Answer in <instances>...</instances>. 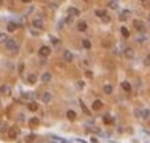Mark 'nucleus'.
Segmentation results:
<instances>
[{
	"label": "nucleus",
	"mask_w": 150,
	"mask_h": 143,
	"mask_svg": "<svg viewBox=\"0 0 150 143\" xmlns=\"http://www.w3.org/2000/svg\"><path fill=\"white\" fill-rule=\"evenodd\" d=\"M109 7L110 8H117V0H112V2L109 3Z\"/></svg>",
	"instance_id": "obj_27"
},
{
	"label": "nucleus",
	"mask_w": 150,
	"mask_h": 143,
	"mask_svg": "<svg viewBox=\"0 0 150 143\" xmlns=\"http://www.w3.org/2000/svg\"><path fill=\"white\" fill-rule=\"evenodd\" d=\"M0 92H2L3 95H7V96H8V95L11 94V88H10V87L8 85H2V87H0Z\"/></svg>",
	"instance_id": "obj_6"
},
{
	"label": "nucleus",
	"mask_w": 150,
	"mask_h": 143,
	"mask_svg": "<svg viewBox=\"0 0 150 143\" xmlns=\"http://www.w3.org/2000/svg\"><path fill=\"white\" fill-rule=\"evenodd\" d=\"M95 15H96V17H99V18H103L106 15V11L105 10H96L95 11Z\"/></svg>",
	"instance_id": "obj_23"
},
{
	"label": "nucleus",
	"mask_w": 150,
	"mask_h": 143,
	"mask_svg": "<svg viewBox=\"0 0 150 143\" xmlns=\"http://www.w3.org/2000/svg\"><path fill=\"white\" fill-rule=\"evenodd\" d=\"M22 72H23V63L19 65V73H22Z\"/></svg>",
	"instance_id": "obj_34"
},
{
	"label": "nucleus",
	"mask_w": 150,
	"mask_h": 143,
	"mask_svg": "<svg viewBox=\"0 0 150 143\" xmlns=\"http://www.w3.org/2000/svg\"><path fill=\"white\" fill-rule=\"evenodd\" d=\"M102 101H99V99H96V101H94V103H92V109L94 110H99V109H102Z\"/></svg>",
	"instance_id": "obj_7"
},
{
	"label": "nucleus",
	"mask_w": 150,
	"mask_h": 143,
	"mask_svg": "<svg viewBox=\"0 0 150 143\" xmlns=\"http://www.w3.org/2000/svg\"><path fill=\"white\" fill-rule=\"evenodd\" d=\"M124 55H125V58L132 59L134 57H135V52H134V50H132V48H129V47H127V48L124 50Z\"/></svg>",
	"instance_id": "obj_4"
},
{
	"label": "nucleus",
	"mask_w": 150,
	"mask_h": 143,
	"mask_svg": "<svg viewBox=\"0 0 150 143\" xmlns=\"http://www.w3.org/2000/svg\"><path fill=\"white\" fill-rule=\"evenodd\" d=\"M142 2H145V0H142Z\"/></svg>",
	"instance_id": "obj_40"
},
{
	"label": "nucleus",
	"mask_w": 150,
	"mask_h": 143,
	"mask_svg": "<svg viewBox=\"0 0 150 143\" xmlns=\"http://www.w3.org/2000/svg\"><path fill=\"white\" fill-rule=\"evenodd\" d=\"M21 2H22V3H30L32 0H21Z\"/></svg>",
	"instance_id": "obj_37"
},
{
	"label": "nucleus",
	"mask_w": 150,
	"mask_h": 143,
	"mask_svg": "<svg viewBox=\"0 0 150 143\" xmlns=\"http://www.w3.org/2000/svg\"><path fill=\"white\" fill-rule=\"evenodd\" d=\"M51 98H52V96H51V94H50V92H44V94L41 95V101H43V102H46V103H47V102H50V101H51Z\"/></svg>",
	"instance_id": "obj_17"
},
{
	"label": "nucleus",
	"mask_w": 150,
	"mask_h": 143,
	"mask_svg": "<svg viewBox=\"0 0 150 143\" xmlns=\"http://www.w3.org/2000/svg\"><path fill=\"white\" fill-rule=\"evenodd\" d=\"M17 28H18V25L15 22H8V25H7V30H8V32H14Z\"/></svg>",
	"instance_id": "obj_18"
},
{
	"label": "nucleus",
	"mask_w": 150,
	"mask_h": 143,
	"mask_svg": "<svg viewBox=\"0 0 150 143\" xmlns=\"http://www.w3.org/2000/svg\"><path fill=\"white\" fill-rule=\"evenodd\" d=\"M78 87H84V83H83V81H78Z\"/></svg>",
	"instance_id": "obj_36"
},
{
	"label": "nucleus",
	"mask_w": 150,
	"mask_h": 143,
	"mask_svg": "<svg viewBox=\"0 0 150 143\" xmlns=\"http://www.w3.org/2000/svg\"><path fill=\"white\" fill-rule=\"evenodd\" d=\"M6 48L10 50V51H18V44H17V41L13 40V39H8V40L6 41Z\"/></svg>",
	"instance_id": "obj_1"
},
{
	"label": "nucleus",
	"mask_w": 150,
	"mask_h": 143,
	"mask_svg": "<svg viewBox=\"0 0 150 143\" xmlns=\"http://www.w3.org/2000/svg\"><path fill=\"white\" fill-rule=\"evenodd\" d=\"M39 54L41 55V57H48V55L51 54V48L47 46H43L40 50H39Z\"/></svg>",
	"instance_id": "obj_3"
},
{
	"label": "nucleus",
	"mask_w": 150,
	"mask_h": 143,
	"mask_svg": "<svg viewBox=\"0 0 150 143\" xmlns=\"http://www.w3.org/2000/svg\"><path fill=\"white\" fill-rule=\"evenodd\" d=\"M102 19H103V21H105V22H108V21H109V17H108V15H105V17H103V18H102Z\"/></svg>",
	"instance_id": "obj_35"
},
{
	"label": "nucleus",
	"mask_w": 150,
	"mask_h": 143,
	"mask_svg": "<svg viewBox=\"0 0 150 143\" xmlns=\"http://www.w3.org/2000/svg\"><path fill=\"white\" fill-rule=\"evenodd\" d=\"M149 19H150V15H149Z\"/></svg>",
	"instance_id": "obj_39"
},
{
	"label": "nucleus",
	"mask_w": 150,
	"mask_h": 143,
	"mask_svg": "<svg viewBox=\"0 0 150 143\" xmlns=\"http://www.w3.org/2000/svg\"><path fill=\"white\" fill-rule=\"evenodd\" d=\"M127 14H129V11H124V13L120 15V21H125V15Z\"/></svg>",
	"instance_id": "obj_29"
},
{
	"label": "nucleus",
	"mask_w": 150,
	"mask_h": 143,
	"mask_svg": "<svg viewBox=\"0 0 150 143\" xmlns=\"http://www.w3.org/2000/svg\"><path fill=\"white\" fill-rule=\"evenodd\" d=\"M145 65H150V55H147L145 59Z\"/></svg>",
	"instance_id": "obj_32"
},
{
	"label": "nucleus",
	"mask_w": 150,
	"mask_h": 143,
	"mask_svg": "<svg viewBox=\"0 0 150 143\" xmlns=\"http://www.w3.org/2000/svg\"><path fill=\"white\" fill-rule=\"evenodd\" d=\"M33 139H34V135H29L26 138V142H33Z\"/></svg>",
	"instance_id": "obj_31"
},
{
	"label": "nucleus",
	"mask_w": 150,
	"mask_h": 143,
	"mask_svg": "<svg viewBox=\"0 0 150 143\" xmlns=\"http://www.w3.org/2000/svg\"><path fill=\"white\" fill-rule=\"evenodd\" d=\"M28 109H29L30 112H37V110H39V105L36 102H30L29 105H28Z\"/></svg>",
	"instance_id": "obj_9"
},
{
	"label": "nucleus",
	"mask_w": 150,
	"mask_h": 143,
	"mask_svg": "<svg viewBox=\"0 0 150 143\" xmlns=\"http://www.w3.org/2000/svg\"><path fill=\"white\" fill-rule=\"evenodd\" d=\"M77 29L80 30V32H85V30H87V22L80 21V22L77 23Z\"/></svg>",
	"instance_id": "obj_12"
},
{
	"label": "nucleus",
	"mask_w": 150,
	"mask_h": 143,
	"mask_svg": "<svg viewBox=\"0 0 150 143\" xmlns=\"http://www.w3.org/2000/svg\"><path fill=\"white\" fill-rule=\"evenodd\" d=\"M39 124H40V120H39L37 117H33V118H30L29 120V125L30 127H37Z\"/></svg>",
	"instance_id": "obj_16"
},
{
	"label": "nucleus",
	"mask_w": 150,
	"mask_h": 143,
	"mask_svg": "<svg viewBox=\"0 0 150 143\" xmlns=\"http://www.w3.org/2000/svg\"><path fill=\"white\" fill-rule=\"evenodd\" d=\"M121 88H123L125 92H129V91H131V84H129L128 81H123L121 83Z\"/></svg>",
	"instance_id": "obj_15"
},
{
	"label": "nucleus",
	"mask_w": 150,
	"mask_h": 143,
	"mask_svg": "<svg viewBox=\"0 0 150 143\" xmlns=\"http://www.w3.org/2000/svg\"><path fill=\"white\" fill-rule=\"evenodd\" d=\"M65 22H66V23H68V25H70V23H72V22H73V17H70V15H69V17H68V18H66V19H65Z\"/></svg>",
	"instance_id": "obj_30"
},
{
	"label": "nucleus",
	"mask_w": 150,
	"mask_h": 143,
	"mask_svg": "<svg viewBox=\"0 0 150 143\" xmlns=\"http://www.w3.org/2000/svg\"><path fill=\"white\" fill-rule=\"evenodd\" d=\"M68 14L70 15V17H78V15H80V11H78L77 8H74V7H69Z\"/></svg>",
	"instance_id": "obj_5"
},
{
	"label": "nucleus",
	"mask_w": 150,
	"mask_h": 143,
	"mask_svg": "<svg viewBox=\"0 0 150 143\" xmlns=\"http://www.w3.org/2000/svg\"><path fill=\"white\" fill-rule=\"evenodd\" d=\"M8 40L6 33H0V44H6V41Z\"/></svg>",
	"instance_id": "obj_22"
},
{
	"label": "nucleus",
	"mask_w": 150,
	"mask_h": 143,
	"mask_svg": "<svg viewBox=\"0 0 150 143\" xmlns=\"http://www.w3.org/2000/svg\"><path fill=\"white\" fill-rule=\"evenodd\" d=\"M33 28H36V29H43V21L41 19H34V21L32 22Z\"/></svg>",
	"instance_id": "obj_10"
},
{
	"label": "nucleus",
	"mask_w": 150,
	"mask_h": 143,
	"mask_svg": "<svg viewBox=\"0 0 150 143\" xmlns=\"http://www.w3.org/2000/svg\"><path fill=\"white\" fill-rule=\"evenodd\" d=\"M134 26H135V29L136 30H143V22H142V21H138V19H136V21H134Z\"/></svg>",
	"instance_id": "obj_11"
},
{
	"label": "nucleus",
	"mask_w": 150,
	"mask_h": 143,
	"mask_svg": "<svg viewBox=\"0 0 150 143\" xmlns=\"http://www.w3.org/2000/svg\"><path fill=\"white\" fill-rule=\"evenodd\" d=\"M103 122H105V124H110V122H112V118H110L109 114H106V116H103Z\"/></svg>",
	"instance_id": "obj_26"
},
{
	"label": "nucleus",
	"mask_w": 150,
	"mask_h": 143,
	"mask_svg": "<svg viewBox=\"0 0 150 143\" xmlns=\"http://www.w3.org/2000/svg\"><path fill=\"white\" fill-rule=\"evenodd\" d=\"M23 98H32V92H26V94H23Z\"/></svg>",
	"instance_id": "obj_33"
},
{
	"label": "nucleus",
	"mask_w": 150,
	"mask_h": 143,
	"mask_svg": "<svg viewBox=\"0 0 150 143\" xmlns=\"http://www.w3.org/2000/svg\"><path fill=\"white\" fill-rule=\"evenodd\" d=\"M83 47H84L85 50H90V48H91V43H90V40L84 39V40H83Z\"/></svg>",
	"instance_id": "obj_24"
},
{
	"label": "nucleus",
	"mask_w": 150,
	"mask_h": 143,
	"mask_svg": "<svg viewBox=\"0 0 150 143\" xmlns=\"http://www.w3.org/2000/svg\"><path fill=\"white\" fill-rule=\"evenodd\" d=\"M76 112H73V110H68V113H66V117L69 118L70 121H73V120H76Z\"/></svg>",
	"instance_id": "obj_14"
},
{
	"label": "nucleus",
	"mask_w": 150,
	"mask_h": 143,
	"mask_svg": "<svg viewBox=\"0 0 150 143\" xmlns=\"http://www.w3.org/2000/svg\"><path fill=\"white\" fill-rule=\"evenodd\" d=\"M84 2H90V0H84Z\"/></svg>",
	"instance_id": "obj_38"
},
{
	"label": "nucleus",
	"mask_w": 150,
	"mask_h": 143,
	"mask_svg": "<svg viewBox=\"0 0 150 143\" xmlns=\"http://www.w3.org/2000/svg\"><path fill=\"white\" fill-rule=\"evenodd\" d=\"M36 81H37V77L34 76V74H29V76H28V83H29V84H34Z\"/></svg>",
	"instance_id": "obj_19"
},
{
	"label": "nucleus",
	"mask_w": 150,
	"mask_h": 143,
	"mask_svg": "<svg viewBox=\"0 0 150 143\" xmlns=\"http://www.w3.org/2000/svg\"><path fill=\"white\" fill-rule=\"evenodd\" d=\"M80 103H81V109L84 110V113H85V114H88V116H90V112H88V109H87V107H85V105H84V103H83V101H81Z\"/></svg>",
	"instance_id": "obj_28"
},
{
	"label": "nucleus",
	"mask_w": 150,
	"mask_h": 143,
	"mask_svg": "<svg viewBox=\"0 0 150 143\" xmlns=\"http://www.w3.org/2000/svg\"><path fill=\"white\" fill-rule=\"evenodd\" d=\"M64 59H65L66 62H72L73 61L72 52H70V51H65V52H64Z\"/></svg>",
	"instance_id": "obj_8"
},
{
	"label": "nucleus",
	"mask_w": 150,
	"mask_h": 143,
	"mask_svg": "<svg viewBox=\"0 0 150 143\" xmlns=\"http://www.w3.org/2000/svg\"><path fill=\"white\" fill-rule=\"evenodd\" d=\"M120 30H121V34H123L125 39H127V37H129V30H128L125 26H121V29H120Z\"/></svg>",
	"instance_id": "obj_21"
},
{
	"label": "nucleus",
	"mask_w": 150,
	"mask_h": 143,
	"mask_svg": "<svg viewBox=\"0 0 150 143\" xmlns=\"http://www.w3.org/2000/svg\"><path fill=\"white\" fill-rule=\"evenodd\" d=\"M136 116H140L142 118H147L150 116V112L145 109V110H142V112H136Z\"/></svg>",
	"instance_id": "obj_13"
},
{
	"label": "nucleus",
	"mask_w": 150,
	"mask_h": 143,
	"mask_svg": "<svg viewBox=\"0 0 150 143\" xmlns=\"http://www.w3.org/2000/svg\"><path fill=\"white\" fill-rule=\"evenodd\" d=\"M112 91H113L112 85H105V87H103V92H105V94H112Z\"/></svg>",
	"instance_id": "obj_25"
},
{
	"label": "nucleus",
	"mask_w": 150,
	"mask_h": 143,
	"mask_svg": "<svg viewBox=\"0 0 150 143\" xmlns=\"http://www.w3.org/2000/svg\"><path fill=\"white\" fill-rule=\"evenodd\" d=\"M19 135V128L18 127H11L8 129V138L10 139H17Z\"/></svg>",
	"instance_id": "obj_2"
},
{
	"label": "nucleus",
	"mask_w": 150,
	"mask_h": 143,
	"mask_svg": "<svg viewBox=\"0 0 150 143\" xmlns=\"http://www.w3.org/2000/svg\"><path fill=\"white\" fill-rule=\"evenodd\" d=\"M41 80H43V83H50L51 81V74L50 73H44L41 76Z\"/></svg>",
	"instance_id": "obj_20"
}]
</instances>
